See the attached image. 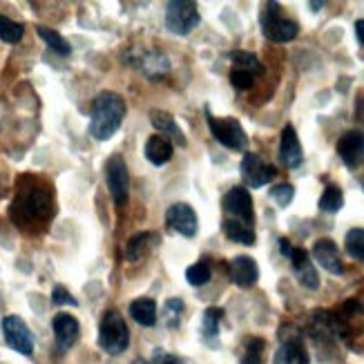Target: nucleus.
Listing matches in <instances>:
<instances>
[{"instance_id":"nucleus-1","label":"nucleus","mask_w":364,"mask_h":364,"mask_svg":"<svg viewBox=\"0 0 364 364\" xmlns=\"http://www.w3.org/2000/svg\"><path fill=\"white\" fill-rule=\"evenodd\" d=\"M125 119V101L117 92L103 90L97 94L92 103V119H90V134L97 141L112 139Z\"/></svg>"},{"instance_id":"nucleus-2","label":"nucleus","mask_w":364,"mask_h":364,"mask_svg":"<svg viewBox=\"0 0 364 364\" xmlns=\"http://www.w3.org/2000/svg\"><path fill=\"white\" fill-rule=\"evenodd\" d=\"M52 213V201H50V193L43 186H31L25 188L18 193V197L11 203V219L18 226L27 224V221H36V219H45Z\"/></svg>"},{"instance_id":"nucleus-3","label":"nucleus","mask_w":364,"mask_h":364,"mask_svg":"<svg viewBox=\"0 0 364 364\" xmlns=\"http://www.w3.org/2000/svg\"><path fill=\"white\" fill-rule=\"evenodd\" d=\"M99 344L107 355H121L130 344L128 324L121 318V313L107 311L99 326Z\"/></svg>"},{"instance_id":"nucleus-4","label":"nucleus","mask_w":364,"mask_h":364,"mask_svg":"<svg viewBox=\"0 0 364 364\" xmlns=\"http://www.w3.org/2000/svg\"><path fill=\"white\" fill-rule=\"evenodd\" d=\"M201 21L199 9L188 0H172L166 7V27L177 36H188Z\"/></svg>"},{"instance_id":"nucleus-5","label":"nucleus","mask_w":364,"mask_h":364,"mask_svg":"<svg viewBox=\"0 0 364 364\" xmlns=\"http://www.w3.org/2000/svg\"><path fill=\"white\" fill-rule=\"evenodd\" d=\"M205 121H208V128L213 132V136L219 141L221 146L228 148V150H244L248 139H246V132L242 128V123L237 119H215L210 114V109L205 107Z\"/></svg>"},{"instance_id":"nucleus-6","label":"nucleus","mask_w":364,"mask_h":364,"mask_svg":"<svg viewBox=\"0 0 364 364\" xmlns=\"http://www.w3.org/2000/svg\"><path fill=\"white\" fill-rule=\"evenodd\" d=\"M105 181L117 205H125L130 199V172L121 154H112L105 164Z\"/></svg>"},{"instance_id":"nucleus-7","label":"nucleus","mask_w":364,"mask_h":364,"mask_svg":"<svg viewBox=\"0 0 364 364\" xmlns=\"http://www.w3.org/2000/svg\"><path fill=\"white\" fill-rule=\"evenodd\" d=\"M0 326H3V338L9 344V349H14L21 355L34 353V336H31V331L23 318H18V315H7Z\"/></svg>"},{"instance_id":"nucleus-8","label":"nucleus","mask_w":364,"mask_h":364,"mask_svg":"<svg viewBox=\"0 0 364 364\" xmlns=\"http://www.w3.org/2000/svg\"><path fill=\"white\" fill-rule=\"evenodd\" d=\"M166 224L170 230L179 232L181 237H195L199 230V217L193 205L179 201V203H172L166 210Z\"/></svg>"},{"instance_id":"nucleus-9","label":"nucleus","mask_w":364,"mask_h":364,"mask_svg":"<svg viewBox=\"0 0 364 364\" xmlns=\"http://www.w3.org/2000/svg\"><path fill=\"white\" fill-rule=\"evenodd\" d=\"M240 170H242V177H244L246 186H250V188H262L268 181H273L275 175H277V170L273 166L264 164L262 156H257L255 152H246L244 154Z\"/></svg>"},{"instance_id":"nucleus-10","label":"nucleus","mask_w":364,"mask_h":364,"mask_svg":"<svg viewBox=\"0 0 364 364\" xmlns=\"http://www.w3.org/2000/svg\"><path fill=\"white\" fill-rule=\"evenodd\" d=\"M224 210L230 213L232 217H237V221L250 226L255 221V213H252V199L250 193L244 186H237L232 190H228L224 197Z\"/></svg>"},{"instance_id":"nucleus-11","label":"nucleus","mask_w":364,"mask_h":364,"mask_svg":"<svg viewBox=\"0 0 364 364\" xmlns=\"http://www.w3.org/2000/svg\"><path fill=\"white\" fill-rule=\"evenodd\" d=\"M52 331H54V340L60 353L70 351L76 344L78 336H81V324L70 313H58L54 322H52Z\"/></svg>"},{"instance_id":"nucleus-12","label":"nucleus","mask_w":364,"mask_h":364,"mask_svg":"<svg viewBox=\"0 0 364 364\" xmlns=\"http://www.w3.org/2000/svg\"><path fill=\"white\" fill-rule=\"evenodd\" d=\"M338 154L346 168H358L360 164H364V132H344L338 141Z\"/></svg>"},{"instance_id":"nucleus-13","label":"nucleus","mask_w":364,"mask_h":364,"mask_svg":"<svg viewBox=\"0 0 364 364\" xmlns=\"http://www.w3.org/2000/svg\"><path fill=\"white\" fill-rule=\"evenodd\" d=\"M291 264H293V271H295V277L297 282L302 284L304 289H311L315 291L320 287V275L315 271V266L309 257V252L304 248H293L291 255H289Z\"/></svg>"},{"instance_id":"nucleus-14","label":"nucleus","mask_w":364,"mask_h":364,"mask_svg":"<svg viewBox=\"0 0 364 364\" xmlns=\"http://www.w3.org/2000/svg\"><path fill=\"white\" fill-rule=\"evenodd\" d=\"M304 159L302 144H299L297 132L293 125H284L282 139H279V161L287 168H297Z\"/></svg>"},{"instance_id":"nucleus-15","label":"nucleus","mask_w":364,"mask_h":364,"mask_svg":"<svg viewBox=\"0 0 364 364\" xmlns=\"http://www.w3.org/2000/svg\"><path fill=\"white\" fill-rule=\"evenodd\" d=\"M313 259L328 273H333V275L344 273V266H342V259H340V248L336 246L333 240H318V242H315Z\"/></svg>"},{"instance_id":"nucleus-16","label":"nucleus","mask_w":364,"mask_h":364,"mask_svg":"<svg viewBox=\"0 0 364 364\" xmlns=\"http://www.w3.org/2000/svg\"><path fill=\"white\" fill-rule=\"evenodd\" d=\"M230 277L240 289H250V287H255L259 279V266L252 257L240 255L230 262Z\"/></svg>"},{"instance_id":"nucleus-17","label":"nucleus","mask_w":364,"mask_h":364,"mask_svg":"<svg viewBox=\"0 0 364 364\" xmlns=\"http://www.w3.org/2000/svg\"><path fill=\"white\" fill-rule=\"evenodd\" d=\"M150 123L154 130H159L161 134H166L172 144L177 146H186V134L183 130L177 125L175 117H172L170 112H164V109H150Z\"/></svg>"},{"instance_id":"nucleus-18","label":"nucleus","mask_w":364,"mask_h":364,"mask_svg":"<svg viewBox=\"0 0 364 364\" xmlns=\"http://www.w3.org/2000/svg\"><path fill=\"white\" fill-rule=\"evenodd\" d=\"M132 65H139L141 72H144L148 78L156 81V78H164L170 72V58L164 52H146V54H139L136 60Z\"/></svg>"},{"instance_id":"nucleus-19","label":"nucleus","mask_w":364,"mask_h":364,"mask_svg":"<svg viewBox=\"0 0 364 364\" xmlns=\"http://www.w3.org/2000/svg\"><path fill=\"white\" fill-rule=\"evenodd\" d=\"M273 364H309V353L299 338H287L277 349Z\"/></svg>"},{"instance_id":"nucleus-20","label":"nucleus","mask_w":364,"mask_h":364,"mask_svg":"<svg viewBox=\"0 0 364 364\" xmlns=\"http://www.w3.org/2000/svg\"><path fill=\"white\" fill-rule=\"evenodd\" d=\"M146 159L152 166H164L172 159V144L168 139L154 134L146 141Z\"/></svg>"},{"instance_id":"nucleus-21","label":"nucleus","mask_w":364,"mask_h":364,"mask_svg":"<svg viewBox=\"0 0 364 364\" xmlns=\"http://www.w3.org/2000/svg\"><path fill=\"white\" fill-rule=\"evenodd\" d=\"M297 31H299L297 23L287 21V18H277L271 25L262 27V34L273 43H289L297 36Z\"/></svg>"},{"instance_id":"nucleus-22","label":"nucleus","mask_w":364,"mask_h":364,"mask_svg":"<svg viewBox=\"0 0 364 364\" xmlns=\"http://www.w3.org/2000/svg\"><path fill=\"white\" fill-rule=\"evenodd\" d=\"M130 315H132V320L141 326H154V322H156L154 299H150V297L134 299V302L130 304Z\"/></svg>"},{"instance_id":"nucleus-23","label":"nucleus","mask_w":364,"mask_h":364,"mask_svg":"<svg viewBox=\"0 0 364 364\" xmlns=\"http://www.w3.org/2000/svg\"><path fill=\"white\" fill-rule=\"evenodd\" d=\"M224 235L228 237L230 242L244 244V246H252L257 240V235H255V230H252V226H246V224H242V221H237V219L224 221Z\"/></svg>"},{"instance_id":"nucleus-24","label":"nucleus","mask_w":364,"mask_h":364,"mask_svg":"<svg viewBox=\"0 0 364 364\" xmlns=\"http://www.w3.org/2000/svg\"><path fill=\"white\" fill-rule=\"evenodd\" d=\"M152 242H156V235L154 232H136L132 235L128 240V246H125V257H128V262H139L141 257L146 255V250L152 246Z\"/></svg>"},{"instance_id":"nucleus-25","label":"nucleus","mask_w":364,"mask_h":364,"mask_svg":"<svg viewBox=\"0 0 364 364\" xmlns=\"http://www.w3.org/2000/svg\"><path fill=\"white\" fill-rule=\"evenodd\" d=\"M36 34L45 41V45L50 47L52 52H56L58 56H70L72 54V45L63 38L56 29H50V27H43V25H38L36 27Z\"/></svg>"},{"instance_id":"nucleus-26","label":"nucleus","mask_w":364,"mask_h":364,"mask_svg":"<svg viewBox=\"0 0 364 364\" xmlns=\"http://www.w3.org/2000/svg\"><path fill=\"white\" fill-rule=\"evenodd\" d=\"M230 60L235 63L237 70H244V72H248L252 76L264 74V65L259 63V58L255 54H250V52H232Z\"/></svg>"},{"instance_id":"nucleus-27","label":"nucleus","mask_w":364,"mask_h":364,"mask_svg":"<svg viewBox=\"0 0 364 364\" xmlns=\"http://www.w3.org/2000/svg\"><path fill=\"white\" fill-rule=\"evenodd\" d=\"M210 277H213V271H210V264L205 259H199L186 271V282L190 287H203V284L210 282Z\"/></svg>"},{"instance_id":"nucleus-28","label":"nucleus","mask_w":364,"mask_h":364,"mask_svg":"<svg viewBox=\"0 0 364 364\" xmlns=\"http://www.w3.org/2000/svg\"><path fill=\"white\" fill-rule=\"evenodd\" d=\"M23 34H25V27L21 23H16V21L9 18V16L0 14V41L14 45V43H18L23 38Z\"/></svg>"},{"instance_id":"nucleus-29","label":"nucleus","mask_w":364,"mask_h":364,"mask_svg":"<svg viewBox=\"0 0 364 364\" xmlns=\"http://www.w3.org/2000/svg\"><path fill=\"white\" fill-rule=\"evenodd\" d=\"M344 205V195L338 186H326V190L320 197V210L324 213H338Z\"/></svg>"},{"instance_id":"nucleus-30","label":"nucleus","mask_w":364,"mask_h":364,"mask_svg":"<svg viewBox=\"0 0 364 364\" xmlns=\"http://www.w3.org/2000/svg\"><path fill=\"white\" fill-rule=\"evenodd\" d=\"M344 246H346V252H349L353 259H364V230L351 228L344 237Z\"/></svg>"},{"instance_id":"nucleus-31","label":"nucleus","mask_w":364,"mask_h":364,"mask_svg":"<svg viewBox=\"0 0 364 364\" xmlns=\"http://www.w3.org/2000/svg\"><path fill=\"white\" fill-rule=\"evenodd\" d=\"M224 318V311L213 306V309H205L203 313V333L208 338H215L219 333V322Z\"/></svg>"},{"instance_id":"nucleus-32","label":"nucleus","mask_w":364,"mask_h":364,"mask_svg":"<svg viewBox=\"0 0 364 364\" xmlns=\"http://www.w3.org/2000/svg\"><path fill=\"white\" fill-rule=\"evenodd\" d=\"M264 346H266V342L262 338H252L248 342V346H246V353L242 358V364H262Z\"/></svg>"},{"instance_id":"nucleus-33","label":"nucleus","mask_w":364,"mask_h":364,"mask_svg":"<svg viewBox=\"0 0 364 364\" xmlns=\"http://www.w3.org/2000/svg\"><path fill=\"white\" fill-rule=\"evenodd\" d=\"M271 197L282 205V208H287L295 197V188H293V183H279V186L271 188Z\"/></svg>"},{"instance_id":"nucleus-34","label":"nucleus","mask_w":364,"mask_h":364,"mask_svg":"<svg viewBox=\"0 0 364 364\" xmlns=\"http://www.w3.org/2000/svg\"><path fill=\"white\" fill-rule=\"evenodd\" d=\"M230 83H232L235 90H250L252 83H255V76L248 74V72H244V70L232 68V70H230Z\"/></svg>"},{"instance_id":"nucleus-35","label":"nucleus","mask_w":364,"mask_h":364,"mask_svg":"<svg viewBox=\"0 0 364 364\" xmlns=\"http://www.w3.org/2000/svg\"><path fill=\"white\" fill-rule=\"evenodd\" d=\"M52 304L54 306H78V302H76V297H72V293L65 289V287H54V291H52Z\"/></svg>"},{"instance_id":"nucleus-36","label":"nucleus","mask_w":364,"mask_h":364,"mask_svg":"<svg viewBox=\"0 0 364 364\" xmlns=\"http://www.w3.org/2000/svg\"><path fill=\"white\" fill-rule=\"evenodd\" d=\"M277 18H282V16H279V3H266L262 7V14H259V25L266 27V25H271Z\"/></svg>"},{"instance_id":"nucleus-37","label":"nucleus","mask_w":364,"mask_h":364,"mask_svg":"<svg viewBox=\"0 0 364 364\" xmlns=\"http://www.w3.org/2000/svg\"><path fill=\"white\" fill-rule=\"evenodd\" d=\"M181 311H183V302L181 299H168L166 302V313H168V324H172V326H177L179 324V315H181Z\"/></svg>"},{"instance_id":"nucleus-38","label":"nucleus","mask_w":364,"mask_h":364,"mask_svg":"<svg viewBox=\"0 0 364 364\" xmlns=\"http://www.w3.org/2000/svg\"><path fill=\"white\" fill-rule=\"evenodd\" d=\"M362 306H360V302H355V299H351V302H346L344 304V309H342V313L344 315H353V313H358Z\"/></svg>"},{"instance_id":"nucleus-39","label":"nucleus","mask_w":364,"mask_h":364,"mask_svg":"<svg viewBox=\"0 0 364 364\" xmlns=\"http://www.w3.org/2000/svg\"><path fill=\"white\" fill-rule=\"evenodd\" d=\"M279 250H282V255H284V257H289V255H291L293 246H291V242L287 240V237H282V240H279Z\"/></svg>"},{"instance_id":"nucleus-40","label":"nucleus","mask_w":364,"mask_h":364,"mask_svg":"<svg viewBox=\"0 0 364 364\" xmlns=\"http://www.w3.org/2000/svg\"><path fill=\"white\" fill-rule=\"evenodd\" d=\"M355 36H358L360 45H364V18L355 23Z\"/></svg>"},{"instance_id":"nucleus-41","label":"nucleus","mask_w":364,"mask_h":364,"mask_svg":"<svg viewBox=\"0 0 364 364\" xmlns=\"http://www.w3.org/2000/svg\"><path fill=\"white\" fill-rule=\"evenodd\" d=\"M156 364H179V360L170 358V355H159V360H156Z\"/></svg>"}]
</instances>
